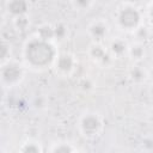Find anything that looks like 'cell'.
<instances>
[{
  "instance_id": "6da1fadb",
  "label": "cell",
  "mask_w": 153,
  "mask_h": 153,
  "mask_svg": "<svg viewBox=\"0 0 153 153\" xmlns=\"http://www.w3.org/2000/svg\"><path fill=\"white\" fill-rule=\"evenodd\" d=\"M59 53L54 41L44 39L38 35L30 37L23 47V59L26 66L32 69H45L54 67Z\"/></svg>"
},
{
  "instance_id": "7a4b0ae2",
  "label": "cell",
  "mask_w": 153,
  "mask_h": 153,
  "mask_svg": "<svg viewBox=\"0 0 153 153\" xmlns=\"http://www.w3.org/2000/svg\"><path fill=\"white\" fill-rule=\"evenodd\" d=\"M115 25L124 32L134 33L139 27L143 25V16L141 11L130 4H123L120 6L114 16Z\"/></svg>"
},
{
  "instance_id": "3957f363",
  "label": "cell",
  "mask_w": 153,
  "mask_h": 153,
  "mask_svg": "<svg viewBox=\"0 0 153 153\" xmlns=\"http://www.w3.org/2000/svg\"><path fill=\"white\" fill-rule=\"evenodd\" d=\"M76 127L81 136L86 139H96L103 131L104 121H103V117L98 112L86 111L82 115H80Z\"/></svg>"
},
{
  "instance_id": "277c9868",
  "label": "cell",
  "mask_w": 153,
  "mask_h": 153,
  "mask_svg": "<svg viewBox=\"0 0 153 153\" xmlns=\"http://www.w3.org/2000/svg\"><path fill=\"white\" fill-rule=\"evenodd\" d=\"M24 65L14 60H7L1 65V82L4 87H14L24 79Z\"/></svg>"
},
{
  "instance_id": "5b68a950",
  "label": "cell",
  "mask_w": 153,
  "mask_h": 153,
  "mask_svg": "<svg viewBox=\"0 0 153 153\" xmlns=\"http://www.w3.org/2000/svg\"><path fill=\"white\" fill-rule=\"evenodd\" d=\"M78 65V61L74 55L69 53H61L57 55L54 67L57 72V74L62 76H69L75 71V67Z\"/></svg>"
},
{
  "instance_id": "8992f818",
  "label": "cell",
  "mask_w": 153,
  "mask_h": 153,
  "mask_svg": "<svg viewBox=\"0 0 153 153\" xmlns=\"http://www.w3.org/2000/svg\"><path fill=\"white\" fill-rule=\"evenodd\" d=\"M109 25L103 19H96L91 22L87 26V33L93 39V42L103 43L109 36Z\"/></svg>"
},
{
  "instance_id": "52a82bcc",
  "label": "cell",
  "mask_w": 153,
  "mask_h": 153,
  "mask_svg": "<svg viewBox=\"0 0 153 153\" xmlns=\"http://www.w3.org/2000/svg\"><path fill=\"white\" fill-rule=\"evenodd\" d=\"M87 55L94 63H98V65H104V63H106L108 60L112 59L108 48L104 47L103 43H99V42H93L88 47Z\"/></svg>"
},
{
  "instance_id": "ba28073f",
  "label": "cell",
  "mask_w": 153,
  "mask_h": 153,
  "mask_svg": "<svg viewBox=\"0 0 153 153\" xmlns=\"http://www.w3.org/2000/svg\"><path fill=\"white\" fill-rule=\"evenodd\" d=\"M128 45L129 44L123 38L115 37L110 41V43L108 45V50H109L110 55L112 56V59H121L128 54Z\"/></svg>"
},
{
  "instance_id": "9c48e42d",
  "label": "cell",
  "mask_w": 153,
  "mask_h": 153,
  "mask_svg": "<svg viewBox=\"0 0 153 153\" xmlns=\"http://www.w3.org/2000/svg\"><path fill=\"white\" fill-rule=\"evenodd\" d=\"M6 10L14 18L24 16L29 10V1L27 0H7Z\"/></svg>"
},
{
  "instance_id": "30bf717a",
  "label": "cell",
  "mask_w": 153,
  "mask_h": 153,
  "mask_svg": "<svg viewBox=\"0 0 153 153\" xmlns=\"http://www.w3.org/2000/svg\"><path fill=\"white\" fill-rule=\"evenodd\" d=\"M134 62H140L145 55H146V50H145V47H143V43L141 42H134L131 44L128 45V54H127Z\"/></svg>"
},
{
  "instance_id": "8fae6325",
  "label": "cell",
  "mask_w": 153,
  "mask_h": 153,
  "mask_svg": "<svg viewBox=\"0 0 153 153\" xmlns=\"http://www.w3.org/2000/svg\"><path fill=\"white\" fill-rule=\"evenodd\" d=\"M129 78L134 82H142L146 79H148L147 69H145L143 67H141L140 65L136 63V65H134L130 68V71H129Z\"/></svg>"
},
{
  "instance_id": "7c38bea8",
  "label": "cell",
  "mask_w": 153,
  "mask_h": 153,
  "mask_svg": "<svg viewBox=\"0 0 153 153\" xmlns=\"http://www.w3.org/2000/svg\"><path fill=\"white\" fill-rule=\"evenodd\" d=\"M94 0H71L72 7L78 12H86L93 6Z\"/></svg>"
},
{
  "instance_id": "4fadbf2b",
  "label": "cell",
  "mask_w": 153,
  "mask_h": 153,
  "mask_svg": "<svg viewBox=\"0 0 153 153\" xmlns=\"http://www.w3.org/2000/svg\"><path fill=\"white\" fill-rule=\"evenodd\" d=\"M54 36L55 41L65 39L66 36H68V27L63 23H57L56 25H54Z\"/></svg>"
},
{
  "instance_id": "5bb4252c",
  "label": "cell",
  "mask_w": 153,
  "mask_h": 153,
  "mask_svg": "<svg viewBox=\"0 0 153 153\" xmlns=\"http://www.w3.org/2000/svg\"><path fill=\"white\" fill-rule=\"evenodd\" d=\"M51 152H63V153H67V152H75L76 148L72 146V143L69 142H57V143H54V146L50 148Z\"/></svg>"
},
{
  "instance_id": "9a60e30c",
  "label": "cell",
  "mask_w": 153,
  "mask_h": 153,
  "mask_svg": "<svg viewBox=\"0 0 153 153\" xmlns=\"http://www.w3.org/2000/svg\"><path fill=\"white\" fill-rule=\"evenodd\" d=\"M20 151H23V152H42L43 148L41 147L39 142L30 140V141H27V142H25L23 145V147L20 148Z\"/></svg>"
},
{
  "instance_id": "2e32d148",
  "label": "cell",
  "mask_w": 153,
  "mask_h": 153,
  "mask_svg": "<svg viewBox=\"0 0 153 153\" xmlns=\"http://www.w3.org/2000/svg\"><path fill=\"white\" fill-rule=\"evenodd\" d=\"M146 16H147V19H148L149 24H151V25H153V1L147 6Z\"/></svg>"
},
{
  "instance_id": "e0dca14e",
  "label": "cell",
  "mask_w": 153,
  "mask_h": 153,
  "mask_svg": "<svg viewBox=\"0 0 153 153\" xmlns=\"http://www.w3.org/2000/svg\"><path fill=\"white\" fill-rule=\"evenodd\" d=\"M147 75H148V79L153 82V63L149 66V68H147Z\"/></svg>"
}]
</instances>
